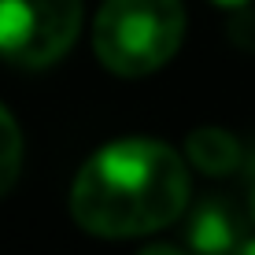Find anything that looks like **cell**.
Segmentation results:
<instances>
[{
	"label": "cell",
	"mask_w": 255,
	"mask_h": 255,
	"mask_svg": "<svg viewBox=\"0 0 255 255\" xmlns=\"http://www.w3.org/2000/svg\"><path fill=\"white\" fill-rule=\"evenodd\" d=\"M82 30V0H0V56L41 70L63 59Z\"/></svg>",
	"instance_id": "obj_3"
},
{
	"label": "cell",
	"mask_w": 255,
	"mask_h": 255,
	"mask_svg": "<svg viewBox=\"0 0 255 255\" xmlns=\"http://www.w3.org/2000/svg\"><path fill=\"white\" fill-rule=\"evenodd\" d=\"M185 237L192 255H237L244 241V218L226 196H204L189 215Z\"/></svg>",
	"instance_id": "obj_4"
},
{
	"label": "cell",
	"mask_w": 255,
	"mask_h": 255,
	"mask_svg": "<svg viewBox=\"0 0 255 255\" xmlns=\"http://www.w3.org/2000/svg\"><path fill=\"white\" fill-rule=\"evenodd\" d=\"M189 166L155 137H122L82 163L70 185V215L85 233L104 241L144 237L189 204Z\"/></svg>",
	"instance_id": "obj_1"
},
{
	"label": "cell",
	"mask_w": 255,
	"mask_h": 255,
	"mask_svg": "<svg viewBox=\"0 0 255 255\" xmlns=\"http://www.w3.org/2000/svg\"><path fill=\"white\" fill-rule=\"evenodd\" d=\"M19 170H22V133L11 111L0 104V196L19 181Z\"/></svg>",
	"instance_id": "obj_6"
},
{
	"label": "cell",
	"mask_w": 255,
	"mask_h": 255,
	"mask_svg": "<svg viewBox=\"0 0 255 255\" xmlns=\"http://www.w3.org/2000/svg\"><path fill=\"white\" fill-rule=\"evenodd\" d=\"M185 159L200 174H207V178H226V174L241 170L244 152H241V140L233 133H226L218 126H204V129H192L185 137Z\"/></svg>",
	"instance_id": "obj_5"
},
{
	"label": "cell",
	"mask_w": 255,
	"mask_h": 255,
	"mask_svg": "<svg viewBox=\"0 0 255 255\" xmlns=\"http://www.w3.org/2000/svg\"><path fill=\"white\" fill-rule=\"evenodd\" d=\"M237 255H255V237H244L241 248H237Z\"/></svg>",
	"instance_id": "obj_10"
},
{
	"label": "cell",
	"mask_w": 255,
	"mask_h": 255,
	"mask_svg": "<svg viewBox=\"0 0 255 255\" xmlns=\"http://www.w3.org/2000/svg\"><path fill=\"white\" fill-rule=\"evenodd\" d=\"M140 255H185V252H178L174 244H152V248H144Z\"/></svg>",
	"instance_id": "obj_8"
},
{
	"label": "cell",
	"mask_w": 255,
	"mask_h": 255,
	"mask_svg": "<svg viewBox=\"0 0 255 255\" xmlns=\"http://www.w3.org/2000/svg\"><path fill=\"white\" fill-rule=\"evenodd\" d=\"M248 207H252V218H255V159L248 166Z\"/></svg>",
	"instance_id": "obj_9"
},
{
	"label": "cell",
	"mask_w": 255,
	"mask_h": 255,
	"mask_svg": "<svg viewBox=\"0 0 255 255\" xmlns=\"http://www.w3.org/2000/svg\"><path fill=\"white\" fill-rule=\"evenodd\" d=\"M230 37H233V45H237V48L255 52V11H252V7H237V11H233Z\"/></svg>",
	"instance_id": "obj_7"
},
{
	"label": "cell",
	"mask_w": 255,
	"mask_h": 255,
	"mask_svg": "<svg viewBox=\"0 0 255 255\" xmlns=\"http://www.w3.org/2000/svg\"><path fill=\"white\" fill-rule=\"evenodd\" d=\"M218 7H230V11H237V7H248L252 0H215Z\"/></svg>",
	"instance_id": "obj_11"
},
{
	"label": "cell",
	"mask_w": 255,
	"mask_h": 255,
	"mask_svg": "<svg viewBox=\"0 0 255 255\" xmlns=\"http://www.w3.org/2000/svg\"><path fill=\"white\" fill-rule=\"evenodd\" d=\"M185 37L181 0H104L93 22L96 59L119 78L166 67Z\"/></svg>",
	"instance_id": "obj_2"
}]
</instances>
